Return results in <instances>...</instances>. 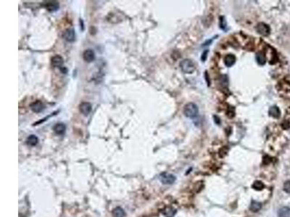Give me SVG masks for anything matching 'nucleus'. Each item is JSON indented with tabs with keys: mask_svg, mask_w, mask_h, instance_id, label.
<instances>
[{
	"mask_svg": "<svg viewBox=\"0 0 290 217\" xmlns=\"http://www.w3.org/2000/svg\"><path fill=\"white\" fill-rule=\"evenodd\" d=\"M198 110L197 106L194 103H189L184 107V114L187 117L195 118L197 116Z\"/></svg>",
	"mask_w": 290,
	"mask_h": 217,
	"instance_id": "1",
	"label": "nucleus"
},
{
	"mask_svg": "<svg viewBox=\"0 0 290 217\" xmlns=\"http://www.w3.org/2000/svg\"><path fill=\"white\" fill-rule=\"evenodd\" d=\"M180 66H181V70H182V71L184 73L191 74L195 70V64L190 59H184V60H183L181 62V64H180Z\"/></svg>",
	"mask_w": 290,
	"mask_h": 217,
	"instance_id": "2",
	"label": "nucleus"
},
{
	"mask_svg": "<svg viewBox=\"0 0 290 217\" xmlns=\"http://www.w3.org/2000/svg\"><path fill=\"white\" fill-rule=\"evenodd\" d=\"M160 182L165 185H171L176 181V177L172 174L169 173H162L159 177Z\"/></svg>",
	"mask_w": 290,
	"mask_h": 217,
	"instance_id": "3",
	"label": "nucleus"
},
{
	"mask_svg": "<svg viewBox=\"0 0 290 217\" xmlns=\"http://www.w3.org/2000/svg\"><path fill=\"white\" fill-rule=\"evenodd\" d=\"M257 32L263 36H268L270 34V27L264 22H259L256 27Z\"/></svg>",
	"mask_w": 290,
	"mask_h": 217,
	"instance_id": "4",
	"label": "nucleus"
},
{
	"mask_svg": "<svg viewBox=\"0 0 290 217\" xmlns=\"http://www.w3.org/2000/svg\"><path fill=\"white\" fill-rule=\"evenodd\" d=\"M62 38L67 42H73L76 39V33L73 28H67L62 33Z\"/></svg>",
	"mask_w": 290,
	"mask_h": 217,
	"instance_id": "5",
	"label": "nucleus"
},
{
	"mask_svg": "<svg viewBox=\"0 0 290 217\" xmlns=\"http://www.w3.org/2000/svg\"><path fill=\"white\" fill-rule=\"evenodd\" d=\"M91 109H92V106L87 101H84L79 105V112L84 116H88L91 112Z\"/></svg>",
	"mask_w": 290,
	"mask_h": 217,
	"instance_id": "6",
	"label": "nucleus"
},
{
	"mask_svg": "<svg viewBox=\"0 0 290 217\" xmlns=\"http://www.w3.org/2000/svg\"><path fill=\"white\" fill-rule=\"evenodd\" d=\"M30 108L31 110L35 113H40V112H43L45 109L44 104H43L41 101L37 100V101H34L32 104L30 105Z\"/></svg>",
	"mask_w": 290,
	"mask_h": 217,
	"instance_id": "7",
	"label": "nucleus"
},
{
	"mask_svg": "<svg viewBox=\"0 0 290 217\" xmlns=\"http://www.w3.org/2000/svg\"><path fill=\"white\" fill-rule=\"evenodd\" d=\"M51 63L54 67H58V68H61L62 67L63 64H64V59L62 58V56L59 54H56L54 57H52L51 59Z\"/></svg>",
	"mask_w": 290,
	"mask_h": 217,
	"instance_id": "8",
	"label": "nucleus"
},
{
	"mask_svg": "<svg viewBox=\"0 0 290 217\" xmlns=\"http://www.w3.org/2000/svg\"><path fill=\"white\" fill-rule=\"evenodd\" d=\"M83 59L85 62H91L95 59V53L91 49L85 50L83 53Z\"/></svg>",
	"mask_w": 290,
	"mask_h": 217,
	"instance_id": "9",
	"label": "nucleus"
},
{
	"mask_svg": "<svg viewBox=\"0 0 290 217\" xmlns=\"http://www.w3.org/2000/svg\"><path fill=\"white\" fill-rule=\"evenodd\" d=\"M44 7L49 12H55L59 9V2L56 1H46L44 4Z\"/></svg>",
	"mask_w": 290,
	"mask_h": 217,
	"instance_id": "10",
	"label": "nucleus"
},
{
	"mask_svg": "<svg viewBox=\"0 0 290 217\" xmlns=\"http://www.w3.org/2000/svg\"><path fill=\"white\" fill-rule=\"evenodd\" d=\"M53 130L57 135H62L65 134L66 130V126L64 123H62V122H60V123H57L56 125L54 126Z\"/></svg>",
	"mask_w": 290,
	"mask_h": 217,
	"instance_id": "11",
	"label": "nucleus"
},
{
	"mask_svg": "<svg viewBox=\"0 0 290 217\" xmlns=\"http://www.w3.org/2000/svg\"><path fill=\"white\" fill-rule=\"evenodd\" d=\"M268 114H269L270 116L272 117L278 119L281 115V111L278 107L273 106V107H270L269 110H268Z\"/></svg>",
	"mask_w": 290,
	"mask_h": 217,
	"instance_id": "12",
	"label": "nucleus"
},
{
	"mask_svg": "<svg viewBox=\"0 0 290 217\" xmlns=\"http://www.w3.org/2000/svg\"><path fill=\"white\" fill-rule=\"evenodd\" d=\"M236 62V57L233 54H228L224 58V64L226 67H230L233 66Z\"/></svg>",
	"mask_w": 290,
	"mask_h": 217,
	"instance_id": "13",
	"label": "nucleus"
},
{
	"mask_svg": "<svg viewBox=\"0 0 290 217\" xmlns=\"http://www.w3.org/2000/svg\"><path fill=\"white\" fill-rule=\"evenodd\" d=\"M255 59H256L257 62L259 65H264L266 62V57L262 52H258L256 54Z\"/></svg>",
	"mask_w": 290,
	"mask_h": 217,
	"instance_id": "14",
	"label": "nucleus"
},
{
	"mask_svg": "<svg viewBox=\"0 0 290 217\" xmlns=\"http://www.w3.org/2000/svg\"><path fill=\"white\" fill-rule=\"evenodd\" d=\"M39 142V138L35 135H31L27 137L26 143L30 146H35Z\"/></svg>",
	"mask_w": 290,
	"mask_h": 217,
	"instance_id": "15",
	"label": "nucleus"
},
{
	"mask_svg": "<svg viewBox=\"0 0 290 217\" xmlns=\"http://www.w3.org/2000/svg\"><path fill=\"white\" fill-rule=\"evenodd\" d=\"M278 216L279 217H290V208L286 206L281 208L278 211Z\"/></svg>",
	"mask_w": 290,
	"mask_h": 217,
	"instance_id": "16",
	"label": "nucleus"
},
{
	"mask_svg": "<svg viewBox=\"0 0 290 217\" xmlns=\"http://www.w3.org/2000/svg\"><path fill=\"white\" fill-rule=\"evenodd\" d=\"M262 208V204L261 203L258 201H255V200H252V203H251L250 207H249V209L252 211V212H258Z\"/></svg>",
	"mask_w": 290,
	"mask_h": 217,
	"instance_id": "17",
	"label": "nucleus"
},
{
	"mask_svg": "<svg viewBox=\"0 0 290 217\" xmlns=\"http://www.w3.org/2000/svg\"><path fill=\"white\" fill-rule=\"evenodd\" d=\"M112 216L113 217H125L126 212L122 208L117 207L112 211Z\"/></svg>",
	"mask_w": 290,
	"mask_h": 217,
	"instance_id": "18",
	"label": "nucleus"
},
{
	"mask_svg": "<svg viewBox=\"0 0 290 217\" xmlns=\"http://www.w3.org/2000/svg\"><path fill=\"white\" fill-rule=\"evenodd\" d=\"M252 188H253L254 190H255L260 191V190H262L265 188V185H264V184L261 181L257 180L252 184Z\"/></svg>",
	"mask_w": 290,
	"mask_h": 217,
	"instance_id": "19",
	"label": "nucleus"
},
{
	"mask_svg": "<svg viewBox=\"0 0 290 217\" xmlns=\"http://www.w3.org/2000/svg\"><path fill=\"white\" fill-rule=\"evenodd\" d=\"M176 212V210L173 209V208L167 207L164 210V211H163V214L166 217H173L175 215Z\"/></svg>",
	"mask_w": 290,
	"mask_h": 217,
	"instance_id": "20",
	"label": "nucleus"
},
{
	"mask_svg": "<svg viewBox=\"0 0 290 217\" xmlns=\"http://www.w3.org/2000/svg\"><path fill=\"white\" fill-rule=\"evenodd\" d=\"M284 190L287 193H290V181H286L284 184Z\"/></svg>",
	"mask_w": 290,
	"mask_h": 217,
	"instance_id": "21",
	"label": "nucleus"
},
{
	"mask_svg": "<svg viewBox=\"0 0 290 217\" xmlns=\"http://www.w3.org/2000/svg\"><path fill=\"white\" fill-rule=\"evenodd\" d=\"M220 28L223 30H225L226 28V21L224 19L223 17H220Z\"/></svg>",
	"mask_w": 290,
	"mask_h": 217,
	"instance_id": "22",
	"label": "nucleus"
},
{
	"mask_svg": "<svg viewBox=\"0 0 290 217\" xmlns=\"http://www.w3.org/2000/svg\"><path fill=\"white\" fill-rule=\"evenodd\" d=\"M227 152H228L227 149H226V147H224L223 148V149H220V151H219V155H220V157H223L226 155Z\"/></svg>",
	"mask_w": 290,
	"mask_h": 217,
	"instance_id": "23",
	"label": "nucleus"
},
{
	"mask_svg": "<svg viewBox=\"0 0 290 217\" xmlns=\"http://www.w3.org/2000/svg\"><path fill=\"white\" fill-rule=\"evenodd\" d=\"M207 54H208V50H205V52L202 53V57H201V59H202V62H205V61L206 60L207 57Z\"/></svg>",
	"mask_w": 290,
	"mask_h": 217,
	"instance_id": "24",
	"label": "nucleus"
},
{
	"mask_svg": "<svg viewBox=\"0 0 290 217\" xmlns=\"http://www.w3.org/2000/svg\"><path fill=\"white\" fill-rule=\"evenodd\" d=\"M282 126L284 129H288V128H290V125L288 122H285V123L282 124Z\"/></svg>",
	"mask_w": 290,
	"mask_h": 217,
	"instance_id": "25",
	"label": "nucleus"
},
{
	"mask_svg": "<svg viewBox=\"0 0 290 217\" xmlns=\"http://www.w3.org/2000/svg\"><path fill=\"white\" fill-rule=\"evenodd\" d=\"M270 161V157H268V156H265L264 157V159H263V163L265 164H268V163H269Z\"/></svg>",
	"mask_w": 290,
	"mask_h": 217,
	"instance_id": "26",
	"label": "nucleus"
},
{
	"mask_svg": "<svg viewBox=\"0 0 290 217\" xmlns=\"http://www.w3.org/2000/svg\"><path fill=\"white\" fill-rule=\"evenodd\" d=\"M60 70L61 73H67V68H65V67H62L61 68H60Z\"/></svg>",
	"mask_w": 290,
	"mask_h": 217,
	"instance_id": "27",
	"label": "nucleus"
}]
</instances>
